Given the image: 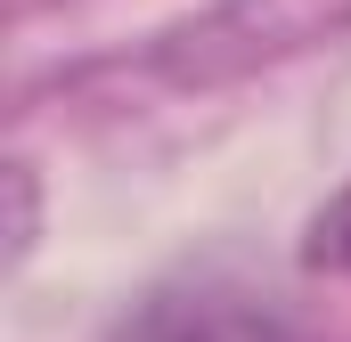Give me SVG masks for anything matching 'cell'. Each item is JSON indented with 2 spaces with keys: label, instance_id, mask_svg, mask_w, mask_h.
Listing matches in <instances>:
<instances>
[{
  "label": "cell",
  "instance_id": "1",
  "mask_svg": "<svg viewBox=\"0 0 351 342\" xmlns=\"http://www.w3.org/2000/svg\"><path fill=\"white\" fill-rule=\"evenodd\" d=\"M302 253H311V269H343L351 277V187L311 220V245H302Z\"/></svg>",
  "mask_w": 351,
  "mask_h": 342
}]
</instances>
